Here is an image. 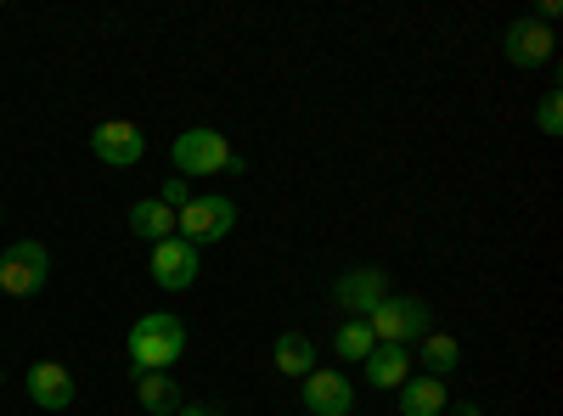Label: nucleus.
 <instances>
[{
    "label": "nucleus",
    "instance_id": "f257e3e1",
    "mask_svg": "<svg viewBox=\"0 0 563 416\" xmlns=\"http://www.w3.org/2000/svg\"><path fill=\"white\" fill-rule=\"evenodd\" d=\"M130 372L135 378H147V372H175V360L186 355V327H180V315H141L130 338Z\"/></svg>",
    "mask_w": 563,
    "mask_h": 416
},
{
    "label": "nucleus",
    "instance_id": "f03ea898",
    "mask_svg": "<svg viewBox=\"0 0 563 416\" xmlns=\"http://www.w3.org/2000/svg\"><path fill=\"white\" fill-rule=\"evenodd\" d=\"M169 164H175V175H186V180L225 175V169H231V142H225L220 130H209V124H192V130H180V135H175Z\"/></svg>",
    "mask_w": 563,
    "mask_h": 416
},
{
    "label": "nucleus",
    "instance_id": "7ed1b4c3",
    "mask_svg": "<svg viewBox=\"0 0 563 416\" xmlns=\"http://www.w3.org/2000/svg\"><path fill=\"white\" fill-rule=\"evenodd\" d=\"M366 327L378 344H417V338H429L434 333V310L422 304V299H384L378 310L366 315Z\"/></svg>",
    "mask_w": 563,
    "mask_h": 416
},
{
    "label": "nucleus",
    "instance_id": "20e7f679",
    "mask_svg": "<svg viewBox=\"0 0 563 416\" xmlns=\"http://www.w3.org/2000/svg\"><path fill=\"white\" fill-rule=\"evenodd\" d=\"M231 231H238V203H231V198H192L175 214V237L192 243V248L225 243Z\"/></svg>",
    "mask_w": 563,
    "mask_h": 416
},
{
    "label": "nucleus",
    "instance_id": "39448f33",
    "mask_svg": "<svg viewBox=\"0 0 563 416\" xmlns=\"http://www.w3.org/2000/svg\"><path fill=\"white\" fill-rule=\"evenodd\" d=\"M45 276H52V254H45L34 237L12 243L7 254H0V293H12V299H29L45 288Z\"/></svg>",
    "mask_w": 563,
    "mask_h": 416
},
{
    "label": "nucleus",
    "instance_id": "423d86ee",
    "mask_svg": "<svg viewBox=\"0 0 563 416\" xmlns=\"http://www.w3.org/2000/svg\"><path fill=\"white\" fill-rule=\"evenodd\" d=\"M90 153H97L102 164H113V169H135L141 158H147V135H141L130 119H108V124L90 130Z\"/></svg>",
    "mask_w": 563,
    "mask_h": 416
},
{
    "label": "nucleus",
    "instance_id": "0eeeda50",
    "mask_svg": "<svg viewBox=\"0 0 563 416\" xmlns=\"http://www.w3.org/2000/svg\"><path fill=\"white\" fill-rule=\"evenodd\" d=\"M552 29L547 23H536V18H512L507 29H501V52H507V63L512 68H547L552 63Z\"/></svg>",
    "mask_w": 563,
    "mask_h": 416
},
{
    "label": "nucleus",
    "instance_id": "6e6552de",
    "mask_svg": "<svg viewBox=\"0 0 563 416\" xmlns=\"http://www.w3.org/2000/svg\"><path fill=\"white\" fill-rule=\"evenodd\" d=\"M333 299H339L355 321H366L372 310L389 299V276H384L378 265H355V270H344L339 282H333Z\"/></svg>",
    "mask_w": 563,
    "mask_h": 416
},
{
    "label": "nucleus",
    "instance_id": "1a4fd4ad",
    "mask_svg": "<svg viewBox=\"0 0 563 416\" xmlns=\"http://www.w3.org/2000/svg\"><path fill=\"white\" fill-rule=\"evenodd\" d=\"M198 270H203V259H198L192 243H180V237L153 243V282H158L164 293H186V288L198 282Z\"/></svg>",
    "mask_w": 563,
    "mask_h": 416
},
{
    "label": "nucleus",
    "instance_id": "9d476101",
    "mask_svg": "<svg viewBox=\"0 0 563 416\" xmlns=\"http://www.w3.org/2000/svg\"><path fill=\"white\" fill-rule=\"evenodd\" d=\"M305 411L310 416H350L355 411V383L344 372H333V366H316V372L305 378Z\"/></svg>",
    "mask_w": 563,
    "mask_h": 416
},
{
    "label": "nucleus",
    "instance_id": "9b49d317",
    "mask_svg": "<svg viewBox=\"0 0 563 416\" xmlns=\"http://www.w3.org/2000/svg\"><path fill=\"white\" fill-rule=\"evenodd\" d=\"M29 400L40 411H68L74 405V372L57 360H34L29 366Z\"/></svg>",
    "mask_w": 563,
    "mask_h": 416
},
{
    "label": "nucleus",
    "instance_id": "f8f14e48",
    "mask_svg": "<svg viewBox=\"0 0 563 416\" xmlns=\"http://www.w3.org/2000/svg\"><path fill=\"white\" fill-rule=\"evenodd\" d=\"M361 372H366V383L372 389H400L406 378H411V349H400V344H378L366 360H361Z\"/></svg>",
    "mask_w": 563,
    "mask_h": 416
},
{
    "label": "nucleus",
    "instance_id": "ddd939ff",
    "mask_svg": "<svg viewBox=\"0 0 563 416\" xmlns=\"http://www.w3.org/2000/svg\"><path fill=\"white\" fill-rule=\"evenodd\" d=\"M395 394H400V416H445V405H451L445 383L440 378H422V372H411Z\"/></svg>",
    "mask_w": 563,
    "mask_h": 416
},
{
    "label": "nucleus",
    "instance_id": "4468645a",
    "mask_svg": "<svg viewBox=\"0 0 563 416\" xmlns=\"http://www.w3.org/2000/svg\"><path fill=\"white\" fill-rule=\"evenodd\" d=\"M422 349L411 355V366H422V378H451L456 372V366H462V344L451 338V333H429V338H417Z\"/></svg>",
    "mask_w": 563,
    "mask_h": 416
},
{
    "label": "nucleus",
    "instance_id": "2eb2a0df",
    "mask_svg": "<svg viewBox=\"0 0 563 416\" xmlns=\"http://www.w3.org/2000/svg\"><path fill=\"white\" fill-rule=\"evenodd\" d=\"M130 231L141 243H169L175 237V209H164L158 198H141V203H130Z\"/></svg>",
    "mask_w": 563,
    "mask_h": 416
},
{
    "label": "nucleus",
    "instance_id": "dca6fc26",
    "mask_svg": "<svg viewBox=\"0 0 563 416\" xmlns=\"http://www.w3.org/2000/svg\"><path fill=\"white\" fill-rule=\"evenodd\" d=\"M271 360H276L282 378H299V383H305V378L316 372V344H310L305 333H282L276 349H271Z\"/></svg>",
    "mask_w": 563,
    "mask_h": 416
},
{
    "label": "nucleus",
    "instance_id": "f3484780",
    "mask_svg": "<svg viewBox=\"0 0 563 416\" xmlns=\"http://www.w3.org/2000/svg\"><path fill=\"white\" fill-rule=\"evenodd\" d=\"M135 400L141 411H153V416H175L186 400L175 389V372H147V378H135Z\"/></svg>",
    "mask_w": 563,
    "mask_h": 416
},
{
    "label": "nucleus",
    "instance_id": "a211bd4d",
    "mask_svg": "<svg viewBox=\"0 0 563 416\" xmlns=\"http://www.w3.org/2000/svg\"><path fill=\"white\" fill-rule=\"evenodd\" d=\"M372 349H378V338H372L366 321H344V327L333 333V355L339 360H366Z\"/></svg>",
    "mask_w": 563,
    "mask_h": 416
},
{
    "label": "nucleus",
    "instance_id": "6ab92c4d",
    "mask_svg": "<svg viewBox=\"0 0 563 416\" xmlns=\"http://www.w3.org/2000/svg\"><path fill=\"white\" fill-rule=\"evenodd\" d=\"M536 130L541 135H563V97H558V85L541 97V108H536Z\"/></svg>",
    "mask_w": 563,
    "mask_h": 416
},
{
    "label": "nucleus",
    "instance_id": "aec40b11",
    "mask_svg": "<svg viewBox=\"0 0 563 416\" xmlns=\"http://www.w3.org/2000/svg\"><path fill=\"white\" fill-rule=\"evenodd\" d=\"M158 203H164V209H175V214H180V209H186V203H192V187H186V180H164V192H158Z\"/></svg>",
    "mask_w": 563,
    "mask_h": 416
},
{
    "label": "nucleus",
    "instance_id": "412c9836",
    "mask_svg": "<svg viewBox=\"0 0 563 416\" xmlns=\"http://www.w3.org/2000/svg\"><path fill=\"white\" fill-rule=\"evenodd\" d=\"M175 416H225V411H220V405H214V400H203V405H180V411H175Z\"/></svg>",
    "mask_w": 563,
    "mask_h": 416
},
{
    "label": "nucleus",
    "instance_id": "4be33fe9",
    "mask_svg": "<svg viewBox=\"0 0 563 416\" xmlns=\"http://www.w3.org/2000/svg\"><path fill=\"white\" fill-rule=\"evenodd\" d=\"M451 416H485V411H479V405H456Z\"/></svg>",
    "mask_w": 563,
    "mask_h": 416
},
{
    "label": "nucleus",
    "instance_id": "5701e85b",
    "mask_svg": "<svg viewBox=\"0 0 563 416\" xmlns=\"http://www.w3.org/2000/svg\"><path fill=\"white\" fill-rule=\"evenodd\" d=\"M0 383H7V372H0Z\"/></svg>",
    "mask_w": 563,
    "mask_h": 416
}]
</instances>
